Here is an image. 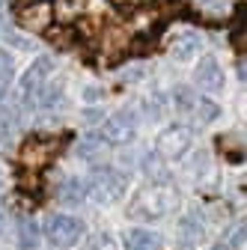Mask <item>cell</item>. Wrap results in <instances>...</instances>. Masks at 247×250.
Here are the masks:
<instances>
[{"label": "cell", "mask_w": 247, "mask_h": 250, "mask_svg": "<svg viewBox=\"0 0 247 250\" xmlns=\"http://www.w3.org/2000/svg\"><path fill=\"white\" fill-rule=\"evenodd\" d=\"M125 191H128V179L122 176L119 170H113V167L96 170V173H92V179H89V185H86V194L96 200V203H102V206L119 203L122 197H125Z\"/></svg>", "instance_id": "6da1fadb"}, {"label": "cell", "mask_w": 247, "mask_h": 250, "mask_svg": "<svg viewBox=\"0 0 247 250\" xmlns=\"http://www.w3.org/2000/svg\"><path fill=\"white\" fill-rule=\"evenodd\" d=\"M176 206V194L167 191V188L155 185V188H146V191H140L131 203V217H137V221H155V217L173 211Z\"/></svg>", "instance_id": "7a4b0ae2"}, {"label": "cell", "mask_w": 247, "mask_h": 250, "mask_svg": "<svg viewBox=\"0 0 247 250\" xmlns=\"http://www.w3.org/2000/svg\"><path fill=\"white\" fill-rule=\"evenodd\" d=\"M45 238L54 247H72L83 238V221L72 214H51L45 221Z\"/></svg>", "instance_id": "3957f363"}, {"label": "cell", "mask_w": 247, "mask_h": 250, "mask_svg": "<svg viewBox=\"0 0 247 250\" xmlns=\"http://www.w3.org/2000/svg\"><path fill=\"white\" fill-rule=\"evenodd\" d=\"M134 134H137V116H134L131 110L113 113V116L104 122V128H102V140H104V143H116V146L131 143Z\"/></svg>", "instance_id": "277c9868"}, {"label": "cell", "mask_w": 247, "mask_h": 250, "mask_svg": "<svg viewBox=\"0 0 247 250\" xmlns=\"http://www.w3.org/2000/svg\"><path fill=\"white\" fill-rule=\"evenodd\" d=\"M191 149V128L188 125H170L155 140V152L161 158H179Z\"/></svg>", "instance_id": "5b68a950"}, {"label": "cell", "mask_w": 247, "mask_h": 250, "mask_svg": "<svg viewBox=\"0 0 247 250\" xmlns=\"http://www.w3.org/2000/svg\"><path fill=\"white\" fill-rule=\"evenodd\" d=\"M194 81H197V86H203L208 92H218L224 86V69H221V62L214 60V57H203L197 72H194Z\"/></svg>", "instance_id": "8992f818"}, {"label": "cell", "mask_w": 247, "mask_h": 250, "mask_svg": "<svg viewBox=\"0 0 247 250\" xmlns=\"http://www.w3.org/2000/svg\"><path fill=\"white\" fill-rule=\"evenodd\" d=\"M200 48H203V36L197 33V30H182V33H176V39L170 45L176 60H191V57L200 54Z\"/></svg>", "instance_id": "52a82bcc"}, {"label": "cell", "mask_w": 247, "mask_h": 250, "mask_svg": "<svg viewBox=\"0 0 247 250\" xmlns=\"http://www.w3.org/2000/svg\"><path fill=\"white\" fill-rule=\"evenodd\" d=\"M51 72H54V60H51V57H39L33 66L24 72V78H21V89H24V92H30V89L42 86V83L51 78Z\"/></svg>", "instance_id": "ba28073f"}, {"label": "cell", "mask_w": 247, "mask_h": 250, "mask_svg": "<svg viewBox=\"0 0 247 250\" xmlns=\"http://www.w3.org/2000/svg\"><path fill=\"white\" fill-rule=\"evenodd\" d=\"M57 149V140H45V137H30L27 143H24V161L27 164H42V161H48L51 158V152Z\"/></svg>", "instance_id": "9c48e42d"}, {"label": "cell", "mask_w": 247, "mask_h": 250, "mask_svg": "<svg viewBox=\"0 0 247 250\" xmlns=\"http://www.w3.org/2000/svg\"><path fill=\"white\" fill-rule=\"evenodd\" d=\"M18 21H21V27H27V30H48V24H51V6H48V3L27 6V9L18 15Z\"/></svg>", "instance_id": "30bf717a"}, {"label": "cell", "mask_w": 247, "mask_h": 250, "mask_svg": "<svg viewBox=\"0 0 247 250\" xmlns=\"http://www.w3.org/2000/svg\"><path fill=\"white\" fill-rule=\"evenodd\" d=\"M161 238L152 229H128L125 232V250H158Z\"/></svg>", "instance_id": "8fae6325"}, {"label": "cell", "mask_w": 247, "mask_h": 250, "mask_svg": "<svg viewBox=\"0 0 247 250\" xmlns=\"http://www.w3.org/2000/svg\"><path fill=\"white\" fill-rule=\"evenodd\" d=\"M83 197H86V185L81 179H66L63 185L57 188V200L66 203V206H81Z\"/></svg>", "instance_id": "7c38bea8"}, {"label": "cell", "mask_w": 247, "mask_h": 250, "mask_svg": "<svg viewBox=\"0 0 247 250\" xmlns=\"http://www.w3.org/2000/svg\"><path fill=\"white\" fill-rule=\"evenodd\" d=\"M104 140H102V134H86L81 143H78V155L81 158H86V161H99L102 155H104Z\"/></svg>", "instance_id": "4fadbf2b"}, {"label": "cell", "mask_w": 247, "mask_h": 250, "mask_svg": "<svg viewBox=\"0 0 247 250\" xmlns=\"http://www.w3.org/2000/svg\"><path fill=\"white\" fill-rule=\"evenodd\" d=\"M18 247L21 250H39V227H36V221H21V227H18Z\"/></svg>", "instance_id": "5bb4252c"}, {"label": "cell", "mask_w": 247, "mask_h": 250, "mask_svg": "<svg viewBox=\"0 0 247 250\" xmlns=\"http://www.w3.org/2000/svg\"><path fill=\"white\" fill-rule=\"evenodd\" d=\"M143 170H146V176H149L152 182H158V185L170 179V173H167V167H164V158H161V155H146Z\"/></svg>", "instance_id": "9a60e30c"}, {"label": "cell", "mask_w": 247, "mask_h": 250, "mask_svg": "<svg viewBox=\"0 0 247 250\" xmlns=\"http://www.w3.org/2000/svg\"><path fill=\"white\" fill-rule=\"evenodd\" d=\"M194 110H197V116H200L203 122H214V119L221 116V107L214 104L211 99H197V102H194Z\"/></svg>", "instance_id": "2e32d148"}, {"label": "cell", "mask_w": 247, "mask_h": 250, "mask_svg": "<svg viewBox=\"0 0 247 250\" xmlns=\"http://www.w3.org/2000/svg\"><path fill=\"white\" fill-rule=\"evenodd\" d=\"M83 250H119V247H116V241H113L107 232H99V235H92V238L86 241Z\"/></svg>", "instance_id": "e0dca14e"}, {"label": "cell", "mask_w": 247, "mask_h": 250, "mask_svg": "<svg viewBox=\"0 0 247 250\" xmlns=\"http://www.w3.org/2000/svg\"><path fill=\"white\" fill-rule=\"evenodd\" d=\"M9 78H12V57H9L3 48H0V89L6 86Z\"/></svg>", "instance_id": "ac0fdd59"}, {"label": "cell", "mask_w": 247, "mask_h": 250, "mask_svg": "<svg viewBox=\"0 0 247 250\" xmlns=\"http://www.w3.org/2000/svg\"><path fill=\"white\" fill-rule=\"evenodd\" d=\"M197 6L208 15H224L226 12V0H197Z\"/></svg>", "instance_id": "d6986e66"}, {"label": "cell", "mask_w": 247, "mask_h": 250, "mask_svg": "<svg viewBox=\"0 0 247 250\" xmlns=\"http://www.w3.org/2000/svg\"><path fill=\"white\" fill-rule=\"evenodd\" d=\"M182 229H185V235H188V238H194V235H203V221H200V217H185V221H182Z\"/></svg>", "instance_id": "ffe728a7"}, {"label": "cell", "mask_w": 247, "mask_h": 250, "mask_svg": "<svg viewBox=\"0 0 247 250\" xmlns=\"http://www.w3.org/2000/svg\"><path fill=\"white\" fill-rule=\"evenodd\" d=\"M194 102H197V99L191 96V89H185V86H182V89H176V104H179L182 110H191V107H194Z\"/></svg>", "instance_id": "44dd1931"}, {"label": "cell", "mask_w": 247, "mask_h": 250, "mask_svg": "<svg viewBox=\"0 0 247 250\" xmlns=\"http://www.w3.org/2000/svg\"><path fill=\"white\" fill-rule=\"evenodd\" d=\"M99 96H102V89H96V86H89V89L83 92V99H89V102H96Z\"/></svg>", "instance_id": "7402d4cb"}, {"label": "cell", "mask_w": 247, "mask_h": 250, "mask_svg": "<svg viewBox=\"0 0 247 250\" xmlns=\"http://www.w3.org/2000/svg\"><path fill=\"white\" fill-rule=\"evenodd\" d=\"M6 229V208H3V203H0V232Z\"/></svg>", "instance_id": "603a6c76"}, {"label": "cell", "mask_w": 247, "mask_h": 250, "mask_svg": "<svg viewBox=\"0 0 247 250\" xmlns=\"http://www.w3.org/2000/svg\"><path fill=\"white\" fill-rule=\"evenodd\" d=\"M211 250H235V247H229V244H226V241H221V244H214V247H211Z\"/></svg>", "instance_id": "cb8c5ba5"}]
</instances>
